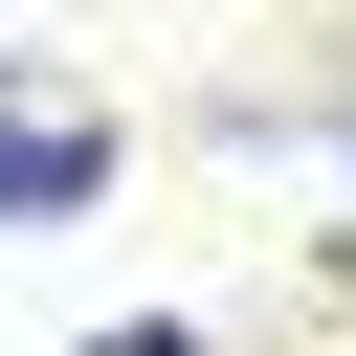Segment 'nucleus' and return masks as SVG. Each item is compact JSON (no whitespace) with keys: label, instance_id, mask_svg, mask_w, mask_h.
<instances>
[{"label":"nucleus","instance_id":"nucleus-1","mask_svg":"<svg viewBox=\"0 0 356 356\" xmlns=\"http://www.w3.org/2000/svg\"><path fill=\"white\" fill-rule=\"evenodd\" d=\"M67 200H111V111L44 44H0V222H67Z\"/></svg>","mask_w":356,"mask_h":356},{"label":"nucleus","instance_id":"nucleus-2","mask_svg":"<svg viewBox=\"0 0 356 356\" xmlns=\"http://www.w3.org/2000/svg\"><path fill=\"white\" fill-rule=\"evenodd\" d=\"M89 356H200V334H89Z\"/></svg>","mask_w":356,"mask_h":356}]
</instances>
